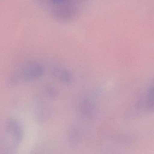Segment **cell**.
<instances>
[{"label": "cell", "instance_id": "cell-6", "mask_svg": "<svg viewBox=\"0 0 154 154\" xmlns=\"http://www.w3.org/2000/svg\"><path fill=\"white\" fill-rule=\"evenodd\" d=\"M153 96H154V93H153V85L152 84V85H150L149 86V88L147 95V107L150 110H153V103H154Z\"/></svg>", "mask_w": 154, "mask_h": 154}, {"label": "cell", "instance_id": "cell-3", "mask_svg": "<svg viewBox=\"0 0 154 154\" xmlns=\"http://www.w3.org/2000/svg\"><path fill=\"white\" fill-rule=\"evenodd\" d=\"M52 73L56 79L65 84H68L72 82V75L67 70L55 68L52 70Z\"/></svg>", "mask_w": 154, "mask_h": 154}, {"label": "cell", "instance_id": "cell-5", "mask_svg": "<svg viewBox=\"0 0 154 154\" xmlns=\"http://www.w3.org/2000/svg\"><path fill=\"white\" fill-rule=\"evenodd\" d=\"M44 91L47 96L52 99H55L58 96V92L57 89L52 85H48L45 86Z\"/></svg>", "mask_w": 154, "mask_h": 154}, {"label": "cell", "instance_id": "cell-4", "mask_svg": "<svg viewBox=\"0 0 154 154\" xmlns=\"http://www.w3.org/2000/svg\"><path fill=\"white\" fill-rule=\"evenodd\" d=\"M81 111L85 115H91L94 111V107L92 103L88 101L83 102L80 106Z\"/></svg>", "mask_w": 154, "mask_h": 154}, {"label": "cell", "instance_id": "cell-1", "mask_svg": "<svg viewBox=\"0 0 154 154\" xmlns=\"http://www.w3.org/2000/svg\"><path fill=\"white\" fill-rule=\"evenodd\" d=\"M44 69L42 65L37 62H29L22 69L23 78L28 82H33L39 79L44 74Z\"/></svg>", "mask_w": 154, "mask_h": 154}, {"label": "cell", "instance_id": "cell-2", "mask_svg": "<svg viewBox=\"0 0 154 154\" xmlns=\"http://www.w3.org/2000/svg\"><path fill=\"white\" fill-rule=\"evenodd\" d=\"M5 128L14 134L18 142L20 144L23 137V128L20 123L14 119H8L5 122Z\"/></svg>", "mask_w": 154, "mask_h": 154}]
</instances>
